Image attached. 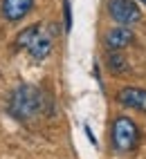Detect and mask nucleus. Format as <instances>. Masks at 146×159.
I'll return each instance as SVG.
<instances>
[{
	"mask_svg": "<svg viewBox=\"0 0 146 159\" xmlns=\"http://www.w3.org/2000/svg\"><path fill=\"white\" fill-rule=\"evenodd\" d=\"M119 101L124 105H128L133 110H139V112H146V90H139V88H124L119 92Z\"/></svg>",
	"mask_w": 146,
	"mask_h": 159,
	"instance_id": "obj_5",
	"label": "nucleus"
},
{
	"mask_svg": "<svg viewBox=\"0 0 146 159\" xmlns=\"http://www.w3.org/2000/svg\"><path fill=\"white\" fill-rule=\"evenodd\" d=\"M142 2H146V0H142Z\"/></svg>",
	"mask_w": 146,
	"mask_h": 159,
	"instance_id": "obj_9",
	"label": "nucleus"
},
{
	"mask_svg": "<svg viewBox=\"0 0 146 159\" xmlns=\"http://www.w3.org/2000/svg\"><path fill=\"white\" fill-rule=\"evenodd\" d=\"M137 125H135L130 119H126V116H119L117 121H115L112 125V143L115 148H117L119 152H128L135 148V143H137Z\"/></svg>",
	"mask_w": 146,
	"mask_h": 159,
	"instance_id": "obj_3",
	"label": "nucleus"
},
{
	"mask_svg": "<svg viewBox=\"0 0 146 159\" xmlns=\"http://www.w3.org/2000/svg\"><path fill=\"white\" fill-rule=\"evenodd\" d=\"M65 29H70L72 27V14H70V2H68V0H65Z\"/></svg>",
	"mask_w": 146,
	"mask_h": 159,
	"instance_id": "obj_8",
	"label": "nucleus"
},
{
	"mask_svg": "<svg viewBox=\"0 0 146 159\" xmlns=\"http://www.w3.org/2000/svg\"><path fill=\"white\" fill-rule=\"evenodd\" d=\"M133 31L126 29V27H115L112 31H108V36H106V45L108 49H121V47H126L133 43Z\"/></svg>",
	"mask_w": 146,
	"mask_h": 159,
	"instance_id": "obj_7",
	"label": "nucleus"
},
{
	"mask_svg": "<svg viewBox=\"0 0 146 159\" xmlns=\"http://www.w3.org/2000/svg\"><path fill=\"white\" fill-rule=\"evenodd\" d=\"M16 45L25 47L36 61H43L52 52V34L43 25H32V27H27L25 31L18 34Z\"/></svg>",
	"mask_w": 146,
	"mask_h": 159,
	"instance_id": "obj_2",
	"label": "nucleus"
},
{
	"mask_svg": "<svg viewBox=\"0 0 146 159\" xmlns=\"http://www.w3.org/2000/svg\"><path fill=\"white\" fill-rule=\"evenodd\" d=\"M32 7L34 0H2V14L7 20H20Z\"/></svg>",
	"mask_w": 146,
	"mask_h": 159,
	"instance_id": "obj_6",
	"label": "nucleus"
},
{
	"mask_svg": "<svg viewBox=\"0 0 146 159\" xmlns=\"http://www.w3.org/2000/svg\"><path fill=\"white\" fill-rule=\"evenodd\" d=\"M9 112L20 121L36 119L45 112V97L34 85H20L9 99Z\"/></svg>",
	"mask_w": 146,
	"mask_h": 159,
	"instance_id": "obj_1",
	"label": "nucleus"
},
{
	"mask_svg": "<svg viewBox=\"0 0 146 159\" xmlns=\"http://www.w3.org/2000/svg\"><path fill=\"white\" fill-rule=\"evenodd\" d=\"M110 16L121 25H133L139 20V9L133 0H110Z\"/></svg>",
	"mask_w": 146,
	"mask_h": 159,
	"instance_id": "obj_4",
	"label": "nucleus"
}]
</instances>
